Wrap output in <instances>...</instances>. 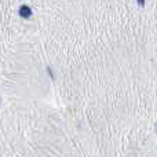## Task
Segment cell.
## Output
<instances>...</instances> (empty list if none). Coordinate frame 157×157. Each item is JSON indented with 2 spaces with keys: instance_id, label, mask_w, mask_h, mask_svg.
I'll return each instance as SVG.
<instances>
[{
  "instance_id": "1",
  "label": "cell",
  "mask_w": 157,
  "mask_h": 157,
  "mask_svg": "<svg viewBox=\"0 0 157 157\" xmlns=\"http://www.w3.org/2000/svg\"><path fill=\"white\" fill-rule=\"evenodd\" d=\"M19 15H21L22 18H29V17L32 15V10L29 8V6H21V8H19Z\"/></svg>"
}]
</instances>
